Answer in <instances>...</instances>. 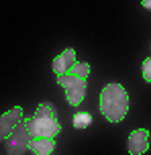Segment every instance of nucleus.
Segmentation results:
<instances>
[{
	"instance_id": "obj_7",
	"label": "nucleus",
	"mask_w": 151,
	"mask_h": 155,
	"mask_svg": "<svg viewBox=\"0 0 151 155\" xmlns=\"http://www.w3.org/2000/svg\"><path fill=\"white\" fill-rule=\"evenodd\" d=\"M78 61V57H76V51H74L72 47H67L64 53H59L53 59V63H51V68H53V74H57V76H61V74H70V70H72V65Z\"/></svg>"
},
{
	"instance_id": "obj_11",
	"label": "nucleus",
	"mask_w": 151,
	"mask_h": 155,
	"mask_svg": "<svg viewBox=\"0 0 151 155\" xmlns=\"http://www.w3.org/2000/svg\"><path fill=\"white\" fill-rule=\"evenodd\" d=\"M141 74H143V80L147 84H151V57H147L143 61V68H141Z\"/></svg>"
},
{
	"instance_id": "obj_2",
	"label": "nucleus",
	"mask_w": 151,
	"mask_h": 155,
	"mask_svg": "<svg viewBox=\"0 0 151 155\" xmlns=\"http://www.w3.org/2000/svg\"><path fill=\"white\" fill-rule=\"evenodd\" d=\"M61 133V124L57 123V110L51 102H41L35 114L31 116V135L33 137H45L55 139Z\"/></svg>"
},
{
	"instance_id": "obj_3",
	"label": "nucleus",
	"mask_w": 151,
	"mask_h": 155,
	"mask_svg": "<svg viewBox=\"0 0 151 155\" xmlns=\"http://www.w3.org/2000/svg\"><path fill=\"white\" fill-rule=\"evenodd\" d=\"M31 118H21V123L16 124L12 131L8 133L4 139V147L8 155H23L29 149V141H31Z\"/></svg>"
},
{
	"instance_id": "obj_1",
	"label": "nucleus",
	"mask_w": 151,
	"mask_h": 155,
	"mask_svg": "<svg viewBox=\"0 0 151 155\" xmlns=\"http://www.w3.org/2000/svg\"><path fill=\"white\" fill-rule=\"evenodd\" d=\"M100 114L108 123H120L129 112V94L120 84H108L100 92L98 100Z\"/></svg>"
},
{
	"instance_id": "obj_10",
	"label": "nucleus",
	"mask_w": 151,
	"mask_h": 155,
	"mask_svg": "<svg viewBox=\"0 0 151 155\" xmlns=\"http://www.w3.org/2000/svg\"><path fill=\"white\" fill-rule=\"evenodd\" d=\"M90 123H92L90 112H78L74 116V127L76 129H86V127H90Z\"/></svg>"
},
{
	"instance_id": "obj_9",
	"label": "nucleus",
	"mask_w": 151,
	"mask_h": 155,
	"mask_svg": "<svg viewBox=\"0 0 151 155\" xmlns=\"http://www.w3.org/2000/svg\"><path fill=\"white\" fill-rule=\"evenodd\" d=\"M70 74H74L76 78H82V80H88V76H90V63H86V61H76L72 65Z\"/></svg>"
},
{
	"instance_id": "obj_5",
	"label": "nucleus",
	"mask_w": 151,
	"mask_h": 155,
	"mask_svg": "<svg viewBox=\"0 0 151 155\" xmlns=\"http://www.w3.org/2000/svg\"><path fill=\"white\" fill-rule=\"evenodd\" d=\"M127 149L131 155H143L149 149V131L147 129H135L129 135Z\"/></svg>"
},
{
	"instance_id": "obj_4",
	"label": "nucleus",
	"mask_w": 151,
	"mask_h": 155,
	"mask_svg": "<svg viewBox=\"0 0 151 155\" xmlns=\"http://www.w3.org/2000/svg\"><path fill=\"white\" fill-rule=\"evenodd\" d=\"M57 84L65 90V100H67L70 106H80L82 104L88 90L86 80L76 78L74 74H61V76H57Z\"/></svg>"
},
{
	"instance_id": "obj_13",
	"label": "nucleus",
	"mask_w": 151,
	"mask_h": 155,
	"mask_svg": "<svg viewBox=\"0 0 151 155\" xmlns=\"http://www.w3.org/2000/svg\"><path fill=\"white\" fill-rule=\"evenodd\" d=\"M49 155H51V153H49Z\"/></svg>"
},
{
	"instance_id": "obj_8",
	"label": "nucleus",
	"mask_w": 151,
	"mask_h": 155,
	"mask_svg": "<svg viewBox=\"0 0 151 155\" xmlns=\"http://www.w3.org/2000/svg\"><path fill=\"white\" fill-rule=\"evenodd\" d=\"M53 149H55V139L31 137V141H29V151L33 155H49Z\"/></svg>"
},
{
	"instance_id": "obj_12",
	"label": "nucleus",
	"mask_w": 151,
	"mask_h": 155,
	"mask_svg": "<svg viewBox=\"0 0 151 155\" xmlns=\"http://www.w3.org/2000/svg\"><path fill=\"white\" fill-rule=\"evenodd\" d=\"M141 4H143V8H149V10H151V0H143Z\"/></svg>"
},
{
	"instance_id": "obj_6",
	"label": "nucleus",
	"mask_w": 151,
	"mask_h": 155,
	"mask_svg": "<svg viewBox=\"0 0 151 155\" xmlns=\"http://www.w3.org/2000/svg\"><path fill=\"white\" fill-rule=\"evenodd\" d=\"M25 116V110L21 106H15V108L6 110L4 114H0V141H4L8 137V133L15 129L16 124L21 123V118Z\"/></svg>"
}]
</instances>
